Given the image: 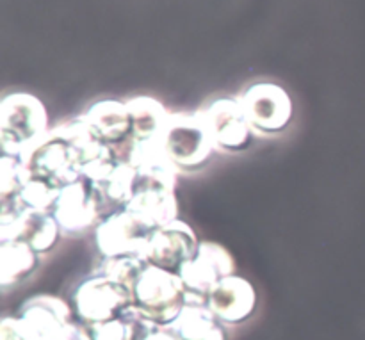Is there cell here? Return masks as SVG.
<instances>
[{
  "label": "cell",
  "instance_id": "6da1fadb",
  "mask_svg": "<svg viewBox=\"0 0 365 340\" xmlns=\"http://www.w3.org/2000/svg\"><path fill=\"white\" fill-rule=\"evenodd\" d=\"M48 116L41 100L29 93H11L0 102L2 155L24 157L48 134Z\"/></svg>",
  "mask_w": 365,
  "mask_h": 340
},
{
  "label": "cell",
  "instance_id": "7a4b0ae2",
  "mask_svg": "<svg viewBox=\"0 0 365 340\" xmlns=\"http://www.w3.org/2000/svg\"><path fill=\"white\" fill-rule=\"evenodd\" d=\"M70 303L78 324L91 328L116 319L125 310L134 306V298L130 289L120 282L91 271L75 285Z\"/></svg>",
  "mask_w": 365,
  "mask_h": 340
},
{
  "label": "cell",
  "instance_id": "3957f363",
  "mask_svg": "<svg viewBox=\"0 0 365 340\" xmlns=\"http://www.w3.org/2000/svg\"><path fill=\"white\" fill-rule=\"evenodd\" d=\"M164 148L180 173L207 168L217 152L202 113H171L164 132Z\"/></svg>",
  "mask_w": 365,
  "mask_h": 340
},
{
  "label": "cell",
  "instance_id": "277c9868",
  "mask_svg": "<svg viewBox=\"0 0 365 340\" xmlns=\"http://www.w3.org/2000/svg\"><path fill=\"white\" fill-rule=\"evenodd\" d=\"M134 306L159 324L168 328L185 306V287L177 273L148 266L132 289Z\"/></svg>",
  "mask_w": 365,
  "mask_h": 340
},
{
  "label": "cell",
  "instance_id": "5b68a950",
  "mask_svg": "<svg viewBox=\"0 0 365 340\" xmlns=\"http://www.w3.org/2000/svg\"><path fill=\"white\" fill-rule=\"evenodd\" d=\"M242 110L259 135H280L294 118L291 95L274 82H255L239 95Z\"/></svg>",
  "mask_w": 365,
  "mask_h": 340
},
{
  "label": "cell",
  "instance_id": "8992f818",
  "mask_svg": "<svg viewBox=\"0 0 365 340\" xmlns=\"http://www.w3.org/2000/svg\"><path fill=\"white\" fill-rule=\"evenodd\" d=\"M21 160L29 177L46 182L59 191L66 185L82 180L77 153L66 139L53 130V127L27 155L21 157Z\"/></svg>",
  "mask_w": 365,
  "mask_h": 340
},
{
  "label": "cell",
  "instance_id": "52a82bcc",
  "mask_svg": "<svg viewBox=\"0 0 365 340\" xmlns=\"http://www.w3.org/2000/svg\"><path fill=\"white\" fill-rule=\"evenodd\" d=\"M217 152L241 153L255 141V132L242 110L239 96H221L200 109Z\"/></svg>",
  "mask_w": 365,
  "mask_h": 340
},
{
  "label": "cell",
  "instance_id": "ba28073f",
  "mask_svg": "<svg viewBox=\"0 0 365 340\" xmlns=\"http://www.w3.org/2000/svg\"><path fill=\"white\" fill-rule=\"evenodd\" d=\"M235 274V262L227 248L212 241H200L195 257L178 271L185 287V303H203L210 289Z\"/></svg>",
  "mask_w": 365,
  "mask_h": 340
},
{
  "label": "cell",
  "instance_id": "9c48e42d",
  "mask_svg": "<svg viewBox=\"0 0 365 340\" xmlns=\"http://www.w3.org/2000/svg\"><path fill=\"white\" fill-rule=\"evenodd\" d=\"M153 232L155 230L146 227L130 212L120 210L100 221L93 232V241L100 259L123 255H138L145 259L146 246Z\"/></svg>",
  "mask_w": 365,
  "mask_h": 340
},
{
  "label": "cell",
  "instance_id": "30bf717a",
  "mask_svg": "<svg viewBox=\"0 0 365 340\" xmlns=\"http://www.w3.org/2000/svg\"><path fill=\"white\" fill-rule=\"evenodd\" d=\"M50 212L56 217L63 237L70 239L93 234L102 221L91 189L84 178L61 189Z\"/></svg>",
  "mask_w": 365,
  "mask_h": 340
},
{
  "label": "cell",
  "instance_id": "8fae6325",
  "mask_svg": "<svg viewBox=\"0 0 365 340\" xmlns=\"http://www.w3.org/2000/svg\"><path fill=\"white\" fill-rule=\"evenodd\" d=\"M200 241L185 221L175 220L150 235L145 259L150 266L177 273L195 257Z\"/></svg>",
  "mask_w": 365,
  "mask_h": 340
},
{
  "label": "cell",
  "instance_id": "7c38bea8",
  "mask_svg": "<svg viewBox=\"0 0 365 340\" xmlns=\"http://www.w3.org/2000/svg\"><path fill=\"white\" fill-rule=\"evenodd\" d=\"M18 319L29 340H56L61 331L73 323V310L64 299L38 294L25 299L18 309Z\"/></svg>",
  "mask_w": 365,
  "mask_h": 340
},
{
  "label": "cell",
  "instance_id": "4fadbf2b",
  "mask_svg": "<svg viewBox=\"0 0 365 340\" xmlns=\"http://www.w3.org/2000/svg\"><path fill=\"white\" fill-rule=\"evenodd\" d=\"M207 306L225 326H241L257 310L255 287L239 274L223 278L210 289Z\"/></svg>",
  "mask_w": 365,
  "mask_h": 340
},
{
  "label": "cell",
  "instance_id": "5bb4252c",
  "mask_svg": "<svg viewBox=\"0 0 365 340\" xmlns=\"http://www.w3.org/2000/svg\"><path fill=\"white\" fill-rule=\"evenodd\" d=\"M63 237L50 210L27 209L16 221L0 225V241H25L39 257L48 255Z\"/></svg>",
  "mask_w": 365,
  "mask_h": 340
},
{
  "label": "cell",
  "instance_id": "9a60e30c",
  "mask_svg": "<svg viewBox=\"0 0 365 340\" xmlns=\"http://www.w3.org/2000/svg\"><path fill=\"white\" fill-rule=\"evenodd\" d=\"M135 170L125 157H121L106 175L96 180H86L91 189L93 200L102 220L125 209L134 195Z\"/></svg>",
  "mask_w": 365,
  "mask_h": 340
},
{
  "label": "cell",
  "instance_id": "2e32d148",
  "mask_svg": "<svg viewBox=\"0 0 365 340\" xmlns=\"http://www.w3.org/2000/svg\"><path fill=\"white\" fill-rule=\"evenodd\" d=\"M82 116L93 134L106 145L116 148L125 143H130L132 118L127 102L114 98L96 100L82 113Z\"/></svg>",
  "mask_w": 365,
  "mask_h": 340
},
{
  "label": "cell",
  "instance_id": "e0dca14e",
  "mask_svg": "<svg viewBox=\"0 0 365 340\" xmlns=\"http://www.w3.org/2000/svg\"><path fill=\"white\" fill-rule=\"evenodd\" d=\"M123 210L130 212L152 230H157L178 220V200L171 189L134 187V195Z\"/></svg>",
  "mask_w": 365,
  "mask_h": 340
},
{
  "label": "cell",
  "instance_id": "ac0fdd59",
  "mask_svg": "<svg viewBox=\"0 0 365 340\" xmlns=\"http://www.w3.org/2000/svg\"><path fill=\"white\" fill-rule=\"evenodd\" d=\"M41 267V257L25 241H0V291L7 294L31 280Z\"/></svg>",
  "mask_w": 365,
  "mask_h": 340
},
{
  "label": "cell",
  "instance_id": "d6986e66",
  "mask_svg": "<svg viewBox=\"0 0 365 340\" xmlns=\"http://www.w3.org/2000/svg\"><path fill=\"white\" fill-rule=\"evenodd\" d=\"M166 330L175 340H228L227 326L203 303H185Z\"/></svg>",
  "mask_w": 365,
  "mask_h": 340
},
{
  "label": "cell",
  "instance_id": "ffe728a7",
  "mask_svg": "<svg viewBox=\"0 0 365 340\" xmlns=\"http://www.w3.org/2000/svg\"><path fill=\"white\" fill-rule=\"evenodd\" d=\"M132 118V139L135 143L163 141L170 110L152 96H135L127 100Z\"/></svg>",
  "mask_w": 365,
  "mask_h": 340
},
{
  "label": "cell",
  "instance_id": "44dd1931",
  "mask_svg": "<svg viewBox=\"0 0 365 340\" xmlns=\"http://www.w3.org/2000/svg\"><path fill=\"white\" fill-rule=\"evenodd\" d=\"M159 328V324L143 316L135 306H130L116 319L86 330L89 331L93 340H146Z\"/></svg>",
  "mask_w": 365,
  "mask_h": 340
},
{
  "label": "cell",
  "instance_id": "7402d4cb",
  "mask_svg": "<svg viewBox=\"0 0 365 340\" xmlns=\"http://www.w3.org/2000/svg\"><path fill=\"white\" fill-rule=\"evenodd\" d=\"M148 260L138 255H123V257H110V259H100L98 266L93 271L102 273L113 280L120 282L121 285L132 291L135 282L139 280L145 269L148 267Z\"/></svg>",
  "mask_w": 365,
  "mask_h": 340
},
{
  "label": "cell",
  "instance_id": "603a6c76",
  "mask_svg": "<svg viewBox=\"0 0 365 340\" xmlns=\"http://www.w3.org/2000/svg\"><path fill=\"white\" fill-rule=\"evenodd\" d=\"M29 175L20 157H0V202L20 196Z\"/></svg>",
  "mask_w": 365,
  "mask_h": 340
},
{
  "label": "cell",
  "instance_id": "cb8c5ba5",
  "mask_svg": "<svg viewBox=\"0 0 365 340\" xmlns=\"http://www.w3.org/2000/svg\"><path fill=\"white\" fill-rule=\"evenodd\" d=\"M59 189H53L46 182L38 178H27L24 189L20 192V198L24 205L31 210H50L56 202Z\"/></svg>",
  "mask_w": 365,
  "mask_h": 340
},
{
  "label": "cell",
  "instance_id": "d4e9b609",
  "mask_svg": "<svg viewBox=\"0 0 365 340\" xmlns=\"http://www.w3.org/2000/svg\"><path fill=\"white\" fill-rule=\"evenodd\" d=\"M0 340H29L16 316H4L0 321Z\"/></svg>",
  "mask_w": 365,
  "mask_h": 340
},
{
  "label": "cell",
  "instance_id": "484cf974",
  "mask_svg": "<svg viewBox=\"0 0 365 340\" xmlns=\"http://www.w3.org/2000/svg\"><path fill=\"white\" fill-rule=\"evenodd\" d=\"M56 340H93L89 331L82 324L71 323L64 328Z\"/></svg>",
  "mask_w": 365,
  "mask_h": 340
},
{
  "label": "cell",
  "instance_id": "4316f807",
  "mask_svg": "<svg viewBox=\"0 0 365 340\" xmlns=\"http://www.w3.org/2000/svg\"><path fill=\"white\" fill-rule=\"evenodd\" d=\"M146 340H175V337L166 330V328H159V330L153 331Z\"/></svg>",
  "mask_w": 365,
  "mask_h": 340
}]
</instances>
